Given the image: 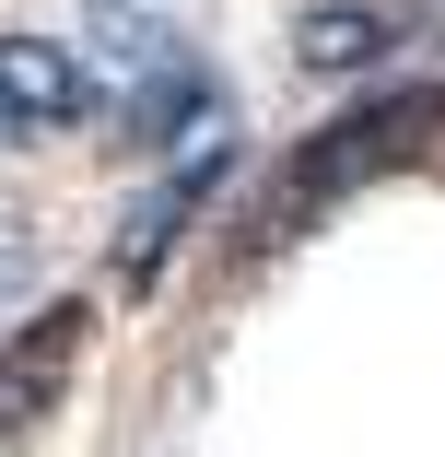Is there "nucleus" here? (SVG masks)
Segmentation results:
<instances>
[{
	"mask_svg": "<svg viewBox=\"0 0 445 457\" xmlns=\"http://www.w3.org/2000/svg\"><path fill=\"white\" fill-rule=\"evenodd\" d=\"M445 141V82H410V95H375V106H351V118H328L293 164H282V188L258 200V246H282L305 212H328V200H351V188H375L387 164H422Z\"/></svg>",
	"mask_w": 445,
	"mask_h": 457,
	"instance_id": "f257e3e1",
	"label": "nucleus"
},
{
	"mask_svg": "<svg viewBox=\"0 0 445 457\" xmlns=\"http://www.w3.org/2000/svg\"><path fill=\"white\" fill-rule=\"evenodd\" d=\"M82 352H95V305H36L12 340H0V445H24L59 399H70V376H82Z\"/></svg>",
	"mask_w": 445,
	"mask_h": 457,
	"instance_id": "f03ea898",
	"label": "nucleus"
},
{
	"mask_svg": "<svg viewBox=\"0 0 445 457\" xmlns=\"http://www.w3.org/2000/svg\"><path fill=\"white\" fill-rule=\"evenodd\" d=\"M70 118H95V71L59 36H0V141H47Z\"/></svg>",
	"mask_w": 445,
	"mask_h": 457,
	"instance_id": "7ed1b4c3",
	"label": "nucleus"
},
{
	"mask_svg": "<svg viewBox=\"0 0 445 457\" xmlns=\"http://www.w3.org/2000/svg\"><path fill=\"white\" fill-rule=\"evenodd\" d=\"M223 164H235V141L211 129V141H200V153H188V164H176L164 188H152V200H141V212L118 223V282H129V294H152V282H164V258L188 246V223L211 212V188H223Z\"/></svg>",
	"mask_w": 445,
	"mask_h": 457,
	"instance_id": "20e7f679",
	"label": "nucleus"
},
{
	"mask_svg": "<svg viewBox=\"0 0 445 457\" xmlns=\"http://www.w3.org/2000/svg\"><path fill=\"white\" fill-rule=\"evenodd\" d=\"M387 47H399V24L364 12V0H317V12L293 24V59H305V71H375Z\"/></svg>",
	"mask_w": 445,
	"mask_h": 457,
	"instance_id": "39448f33",
	"label": "nucleus"
}]
</instances>
